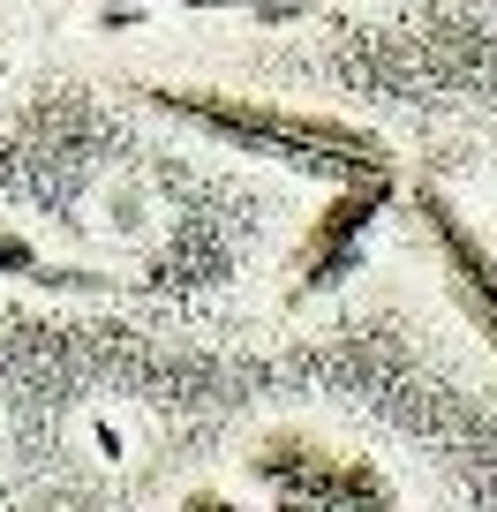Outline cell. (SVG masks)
<instances>
[{"label":"cell","mask_w":497,"mask_h":512,"mask_svg":"<svg viewBox=\"0 0 497 512\" xmlns=\"http://www.w3.org/2000/svg\"><path fill=\"white\" fill-rule=\"evenodd\" d=\"M151 113L189 128L196 144L241 151V159L287 166L302 181H354V174H400V151L362 121H339L317 106H279V98L219 91V83H136Z\"/></svg>","instance_id":"cell-1"},{"label":"cell","mask_w":497,"mask_h":512,"mask_svg":"<svg viewBox=\"0 0 497 512\" xmlns=\"http://www.w3.org/2000/svg\"><path fill=\"white\" fill-rule=\"evenodd\" d=\"M415 219H422V234H430V256H437V272H445L452 302H460V317L475 324V339L497 354V249L475 234V219H467L437 181H415Z\"/></svg>","instance_id":"cell-4"},{"label":"cell","mask_w":497,"mask_h":512,"mask_svg":"<svg viewBox=\"0 0 497 512\" xmlns=\"http://www.w3.org/2000/svg\"><path fill=\"white\" fill-rule=\"evenodd\" d=\"M241 475L279 505H400L385 467H369L362 452L332 445L317 430H264L241 460Z\"/></svg>","instance_id":"cell-3"},{"label":"cell","mask_w":497,"mask_h":512,"mask_svg":"<svg viewBox=\"0 0 497 512\" xmlns=\"http://www.w3.org/2000/svg\"><path fill=\"white\" fill-rule=\"evenodd\" d=\"M204 8H241V16H257V23H294L309 0H204Z\"/></svg>","instance_id":"cell-6"},{"label":"cell","mask_w":497,"mask_h":512,"mask_svg":"<svg viewBox=\"0 0 497 512\" xmlns=\"http://www.w3.org/2000/svg\"><path fill=\"white\" fill-rule=\"evenodd\" d=\"M0 272H8V279H61V272H46L38 249H31V241H16V234H0Z\"/></svg>","instance_id":"cell-5"},{"label":"cell","mask_w":497,"mask_h":512,"mask_svg":"<svg viewBox=\"0 0 497 512\" xmlns=\"http://www.w3.org/2000/svg\"><path fill=\"white\" fill-rule=\"evenodd\" d=\"M0 76H8V46H0Z\"/></svg>","instance_id":"cell-7"},{"label":"cell","mask_w":497,"mask_h":512,"mask_svg":"<svg viewBox=\"0 0 497 512\" xmlns=\"http://www.w3.org/2000/svg\"><path fill=\"white\" fill-rule=\"evenodd\" d=\"M392 196H400V174L324 181V204L309 211V226L287 249V287H279V302L309 309V302L347 287V279L362 272V249H369V234H377V219L392 211Z\"/></svg>","instance_id":"cell-2"}]
</instances>
